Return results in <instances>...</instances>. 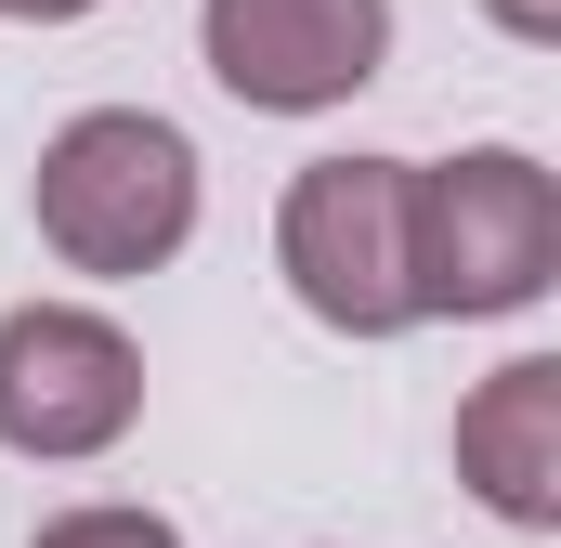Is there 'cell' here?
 Listing matches in <instances>:
<instances>
[{"instance_id": "obj_1", "label": "cell", "mask_w": 561, "mask_h": 548, "mask_svg": "<svg viewBox=\"0 0 561 548\" xmlns=\"http://www.w3.org/2000/svg\"><path fill=\"white\" fill-rule=\"evenodd\" d=\"M405 274H419V327L536 313L549 274H561V170L536 144L419 157V183H405Z\"/></svg>"}, {"instance_id": "obj_2", "label": "cell", "mask_w": 561, "mask_h": 548, "mask_svg": "<svg viewBox=\"0 0 561 548\" xmlns=\"http://www.w3.org/2000/svg\"><path fill=\"white\" fill-rule=\"evenodd\" d=\"M26 209H39V249L66 274H157L183 262V236H196V144L170 132L157 105H79L66 132L39 144V183H26Z\"/></svg>"}, {"instance_id": "obj_3", "label": "cell", "mask_w": 561, "mask_h": 548, "mask_svg": "<svg viewBox=\"0 0 561 548\" xmlns=\"http://www.w3.org/2000/svg\"><path fill=\"white\" fill-rule=\"evenodd\" d=\"M405 183H419V157H313L275 196V274L313 327H340V340H405L419 327Z\"/></svg>"}, {"instance_id": "obj_4", "label": "cell", "mask_w": 561, "mask_h": 548, "mask_svg": "<svg viewBox=\"0 0 561 548\" xmlns=\"http://www.w3.org/2000/svg\"><path fill=\"white\" fill-rule=\"evenodd\" d=\"M144 418V340L92 300H13L0 313V444L39 470H79L131 444Z\"/></svg>"}, {"instance_id": "obj_5", "label": "cell", "mask_w": 561, "mask_h": 548, "mask_svg": "<svg viewBox=\"0 0 561 548\" xmlns=\"http://www.w3.org/2000/svg\"><path fill=\"white\" fill-rule=\"evenodd\" d=\"M196 53L249 118H327L392 66V0H196Z\"/></svg>"}, {"instance_id": "obj_6", "label": "cell", "mask_w": 561, "mask_h": 548, "mask_svg": "<svg viewBox=\"0 0 561 548\" xmlns=\"http://www.w3.org/2000/svg\"><path fill=\"white\" fill-rule=\"evenodd\" d=\"M457 483L510 536H561V353H510L457 406Z\"/></svg>"}, {"instance_id": "obj_7", "label": "cell", "mask_w": 561, "mask_h": 548, "mask_svg": "<svg viewBox=\"0 0 561 548\" xmlns=\"http://www.w3.org/2000/svg\"><path fill=\"white\" fill-rule=\"evenodd\" d=\"M26 548H183L170 510H131V496H92V510H53Z\"/></svg>"}, {"instance_id": "obj_8", "label": "cell", "mask_w": 561, "mask_h": 548, "mask_svg": "<svg viewBox=\"0 0 561 548\" xmlns=\"http://www.w3.org/2000/svg\"><path fill=\"white\" fill-rule=\"evenodd\" d=\"M483 13H496L523 53H549V39H561V0H483Z\"/></svg>"}, {"instance_id": "obj_9", "label": "cell", "mask_w": 561, "mask_h": 548, "mask_svg": "<svg viewBox=\"0 0 561 548\" xmlns=\"http://www.w3.org/2000/svg\"><path fill=\"white\" fill-rule=\"evenodd\" d=\"M0 13H26V26H79V13H105V0H0Z\"/></svg>"}]
</instances>
